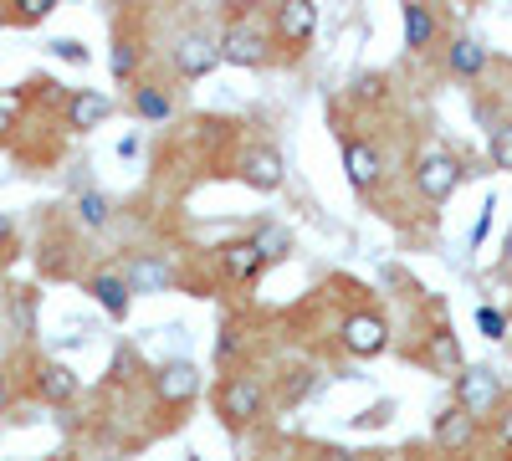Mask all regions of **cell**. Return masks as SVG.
Segmentation results:
<instances>
[{"label": "cell", "instance_id": "6da1fadb", "mask_svg": "<svg viewBox=\"0 0 512 461\" xmlns=\"http://www.w3.org/2000/svg\"><path fill=\"white\" fill-rule=\"evenodd\" d=\"M456 185H461V159L446 154V149H420V159H415V190L425 200H446Z\"/></svg>", "mask_w": 512, "mask_h": 461}, {"label": "cell", "instance_id": "7a4b0ae2", "mask_svg": "<svg viewBox=\"0 0 512 461\" xmlns=\"http://www.w3.org/2000/svg\"><path fill=\"white\" fill-rule=\"evenodd\" d=\"M216 410H221L226 431H246L256 415H262V390H256L251 380H241V374H231V380H221V390H216Z\"/></svg>", "mask_w": 512, "mask_h": 461}, {"label": "cell", "instance_id": "3957f363", "mask_svg": "<svg viewBox=\"0 0 512 461\" xmlns=\"http://www.w3.org/2000/svg\"><path fill=\"white\" fill-rule=\"evenodd\" d=\"M502 400V385L492 369H461L456 374V410H466L477 421V415H487L492 405Z\"/></svg>", "mask_w": 512, "mask_h": 461}, {"label": "cell", "instance_id": "277c9868", "mask_svg": "<svg viewBox=\"0 0 512 461\" xmlns=\"http://www.w3.org/2000/svg\"><path fill=\"white\" fill-rule=\"evenodd\" d=\"M384 344H390V328H384V318L379 313H349L344 318V349L354 354V359H374V354H384Z\"/></svg>", "mask_w": 512, "mask_h": 461}, {"label": "cell", "instance_id": "5b68a950", "mask_svg": "<svg viewBox=\"0 0 512 461\" xmlns=\"http://www.w3.org/2000/svg\"><path fill=\"white\" fill-rule=\"evenodd\" d=\"M221 62H231V67H262L267 62V31H256V26H231L226 36H221Z\"/></svg>", "mask_w": 512, "mask_h": 461}, {"label": "cell", "instance_id": "8992f818", "mask_svg": "<svg viewBox=\"0 0 512 461\" xmlns=\"http://www.w3.org/2000/svg\"><path fill=\"white\" fill-rule=\"evenodd\" d=\"M195 390H200V369H195L190 359H169V364L154 369V395H159L164 405H185Z\"/></svg>", "mask_w": 512, "mask_h": 461}, {"label": "cell", "instance_id": "52a82bcc", "mask_svg": "<svg viewBox=\"0 0 512 461\" xmlns=\"http://www.w3.org/2000/svg\"><path fill=\"white\" fill-rule=\"evenodd\" d=\"M272 31L287 41V47H303V41H313V31H318V6L313 0H287V6H277V16H272Z\"/></svg>", "mask_w": 512, "mask_h": 461}, {"label": "cell", "instance_id": "ba28073f", "mask_svg": "<svg viewBox=\"0 0 512 461\" xmlns=\"http://www.w3.org/2000/svg\"><path fill=\"white\" fill-rule=\"evenodd\" d=\"M108 113H113V98H108V93H98V88H77V93L67 98V129L93 134Z\"/></svg>", "mask_w": 512, "mask_h": 461}, {"label": "cell", "instance_id": "9c48e42d", "mask_svg": "<svg viewBox=\"0 0 512 461\" xmlns=\"http://www.w3.org/2000/svg\"><path fill=\"white\" fill-rule=\"evenodd\" d=\"M344 180L354 190H374L379 185V154L369 139H344Z\"/></svg>", "mask_w": 512, "mask_h": 461}, {"label": "cell", "instance_id": "30bf717a", "mask_svg": "<svg viewBox=\"0 0 512 461\" xmlns=\"http://www.w3.org/2000/svg\"><path fill=\"white\" fill-rule=\"evenodd\" d=\"M251 190H282V154L277 149H251L236 170Z\"/></svg>", "mask_w": 512, "mask_h": 461}, {"label": "cell", "instance_id": "8fae6325", "mask_svg": "<svg viewBox=\"0 0 512 461\" xmlns=\"http://www.w3.org/2000/svg\"><path fill=\"white\" fill-rule=\"evenodd\" d=\"M216 62H221V52L210 47V36H185L180 52H175V67H180L185 77H205Z\"/></svg>", "mask_w": 512, "mask_h": 461}, {"label": "cell", "instance_id": "7c38bea8", "mask_svg": "<svg viewBox=\"0 0 512 461\" xmlns=\"http://www.w3.org/2000/svg\"><path fill=\"white\" fill-rule=\"evenodd\" d=\"M436 441L446 446V451H461L466 441H472V431H477V421H472V415H466V410H456V405H446L441 415H436Z\"/></svg>", "mask_w": 512, "mask_h": 461}, {"label": "cell", "instance_id": "4fadbf2b", "mask_svg": "<svg viewBox=\"0 0 512 461\" xmlns=\"http://www.w3.org/2000/svg\"><path fill=\"white\" fill-rule=\"evenodd\" d=\"M88 292L108 308V318H123L128 313V303H134V292H128V282L123 277H113V272H98L93 282H88Z\"/></svg>", "mask_w": 512, "mask_h": 461}, {"label": "cell", "instance_id": "5bb4252c", "mask_svg": "<svg viewBox=\"0 0 512 461\" xmlns=\"http://www.w3.org/2000/svg\"><path fill=\"white\" fill-rule=\"evenodd\" d=\"M36 390L47 395L52 405H67V400L77 395V374H72L67 364H41V374H36Z\"/></svg>", "mask_w": 512, "mask_h": 461}, {"label": "cell", "instance_id": "9a60e30c", "mask_svg": "<svg viewBox=\"0 0 512 461\" xmlns=\"http://www.w3.org/2000/svg\"><path fill=\"white\" fill-rule=\"evenodd\" d=\"M487 67V47H482V41L477 36H456L451 41V72L456 77H477Z\"/></svg>", "mask_w": 512, "mask_h": 461}, {"label": "cell", "instance_id": "2e32d148", "mask_svg": "<svg viewBox=\"0 0 512 461\" xmlns=\"http://www.w3.org/2000/svg\"><path fill=\"white\" fill-rule=\"evenodd\" d=\"M436 41V11L431 6H405V47L420 52Z\"/></svg>", "mask_w": 512, "mask_h": 461}, {"label": "cell", "instance_id": "e0dca14e", "mask_svg": "<svg viewBox=\"0 0 512 461\" xmlns=\"http://www.w3.org/2000/svg\"><path fill=\"white\" fill-rule=\"evenodd\" d=\"M221 267H226V277L246 282V277H256V267H262V257H256V246H251V241H231V246L221 251Z\"/></svg>", "mask_w": 512, "mask_h": 461}, {"label": "cell", "instance_id": "ac0fdd59", "mask_svg": "<svg viewBox=\"0 0 512 461\" xmlns=\"http://www.w3.org/2000/svg\"><path fill=\"white\" fill-rule=\"evenodd\" d=\"M123 282H128V292L169 287V267H164V262H149V257H144V262H134V267H128V277H123Z\"/></svg>", "mask_w": 512, "mask_h": 461}, {"label": "cell", "instance_id": "d6986e66", "mask_svg": "<svg viewBox=\"0 0 512 461\" xmlns=\"http://www.w3.org/2000/svg\"><path fill=\"white\" fill-rule=\"evenodd\" d=\"M251 246H256V257H262V262H277V257H287V251H292V236L282 226H267V231L251 236Z\"/></svg>", "mask_w": 512, "mask_h": 461}, {"label": "cell", "instance_id": "ffe728a7", "mask_svg": "<svg viewBox=\"0 0 512 461\" xmlns=\"http://www.w3.org/2000/svg\"><path fill=\"white\" fill-rule=\"evenodd\" d=\"M492 164L512 175V123H497L492 129Z\"/></svg>", "mask_w": 512, "mask_h": 461}, {"label": "cell", "instance_id": "44dd1931", "mask_svg": "<svg viewBox=\"0 0 512 461\" xmlns=\"http://www.w3.org/2000/svg\"><path fill=\"white\" fill-rule=\"evenodd\" d=\"M134 113H144V118H169V98H164L159 88H139V93H134Z\"/></svg>", "mask_w": 512, "mask_h": 461}, {"label": "cell", "instance_id": "7402d4cb", "mask_svg": "<svg viewBox=\"0 0 512 461\" xmlns=\"http://www.w3.org/2000/svg\"><path fill=\"white\" fill-rule=\"evenodd\" d=\"M77 216H82V226H103L108 221V200L98 190H88V195L77 200Z\"/></svg>", "mask_w": 512, "mask_h": 461}, {"label": "cell", "instance_id": "603a6c76", "mask_svg": "<svg viewBox=\"0 0 512 461\" xmlns=\"http://www.w3.org/2000/svg\"><path fill=\"white\" fill-rule=\"evenodd\" d=\"M431 354H436V364H446V369H456V364H461V349H456V339H451L446 328L436 333V344H431Z\"/></svg>", "mask_w": 512, "mask_h": 461}, {"label": "cell", "instance_id": "cb8c5ba5", "mask_svg": "<svg viewBox=\"0 0 512 461\" xmlns=\"http://www.w3.org/2000/svg\"><path fill=\"white\" fill-rule=\"evenodd\" d=\"M52 11H57V0H21V11H16V21L36 26V21H47Z\"/></svg>", "mask_w": 512, "mask_h": 461}, {"label": "cell", "instance_id": "d4e9b609", "mask_svg": "<svg viewBox=\"0 0 512 461\" xmlns=\"http://www.w3.org/2000/svg\"><path fill=\"white\" fill-rule=\"evenodd\" d=\"M134 62H139L134 41H118V47H113V77H134Z\"/></svg>", "mask_w": 512, "mask_h": 461}, {"label": "cell", "instance_id": "484cf974", "mask_svg": "<svg viewBox=\"0 0 512 461\" xmlns=\"http://www.w3.org/2000/svg\"><path fill=\"white\" fill-rule=\"evenodd\" d=\"M477 328L487 333V339H502V333H507V318H502L497 308H477Z\"/></svg>", "mask_w": 512, "mask_h": 461}, {"label": "cell", "instance_id": "4316f807", "mask_svg": "<svg viewBox=\"0 0 512 461\" xmlns=\"http://www.w3.org/2000/svg\"><path fill=\"white\" fill-rule=\"evenodd\" d=\"M52 52H57L62 62H88V47H82V41H72V36H62V41H52Z\"/></svg>", "mask_w": 512, "mask_h": 461}, {"label": "cell", "instance_id": "83f0119b", "mask_svg": "<svg viewBox=\"0 0 512 461\" xmlns=\"http://www.w3.org/2000/svg\"><path fill=\"white\" fill-rule=\"evenodd\" d=\"M11 123H16V93H0V139L11 134Z\"/></svg>", "mask_w": 512, "mask_h": 461}, {"label": "cell", "instance_id": "f1b7e54d", "mask_svg": "<svg viewBox=\"0 0 512 461\" xmlns=\"http://www.w3.org/2000/svg\"><path fill=\"white\" fill-rule=\"evenodd\" d=\"M492 211H497V200H487V211L477 216V226H472V246H482V241H487V231H492Z\"/></svg>", "mask_w": 512, "mask_h": 461}, {"label": "cell", "instance_id": "f546056e", "mask_svg": "<svg viewBox=\"0 0 512 461\" xmlns=\"http://www.w3.org/2000/svg\"><path fill=\"white\" fill-rule=\"evenodd\" d=\"M497 436H502V441H507V446H512V405H507V410H502V421H497Z\"/></svg>", "mask_w": 512, "mask_h": 461}, {"label": "cell", "instance_id": "4dcf8cb0", "mask_svg": "<svg viewBox=\"0 0 512 461\" xmlns=\"http://www.w3.org/2000/svg\"><path fill=\"white\" fill-rule=\"evenodd\" d=\"M6 241H11V216L0 211V246H6Z\"/></svg>", "mask_w": 512, "mask_h": 461}, {"label": "cell", "instance_id": "1f68e13d", "mask_svg": "<svg viewBox=\"0 0 512 461\" xmlns=\"http://www.w3.org/2000/svg\"><path fill=\"white\" fill-rule=\"evenodd\" d=\"M6 400H11V390H6V374H0V410H6Z\"/></svg>", "mask_w": 512, "mask_h": 461}, {"label": "cell", "instance_id": "d6a6232c", "mask_svg": "<svg viewBox=\"0 0 512 461\" xmlns=\"http://www.w3.org/2000/svg\"><path fill=\"white\" fill-rule=\"evenodd\" d=\"M507 262H512V231H507Z\"/></svg>", "mask_w": 512, "mask_h": 461}, {"label": "cell", "instance_id": "836d02e7", "mask_svg": "<svg viewBox=\"0 0 512 461\" xmlns=\"http://www.w3.org/2000/svg\"><path fill=\"white\" fill-rule=\"evenodd\" d=\"M190 461H200V456H190Z\"/></svg>", "mask_w": 512, "mask_h": 461}]
</instances>
